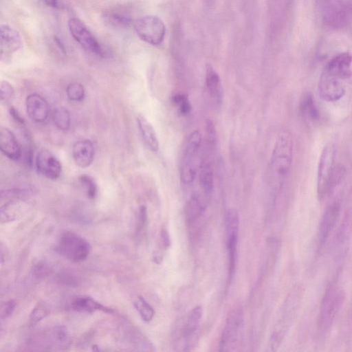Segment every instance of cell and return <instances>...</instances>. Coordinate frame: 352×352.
<instances>
[{
    "mask_svg": "<svg viewBox=\"0 0 352 352\" xmlns=\"http://www.w3.org/2000/svg\"><path fill=\"white\" fill-rule=\"evenodd\" d=\"M293 147L291 133L287 130L280 131L275 141L270 163V180L276 191L281 188L289 172Z\"/></svg>",
    "mask_w": 352,
    "mask_h": 352,
    "instance_id": "6da1fadb",
    "label": "cell"
},
{
    "mask_svg": "<svg viewBox=\"0 0 352 352\" xmlns=\"http://www.w3.org/2000/svg\"><path fill=\"white\" fill-rule=\"evenodd\" d=\"M316 8L320 22L329 30L352 26V0H316Z\"/></svg>",
    "mask_w": 352,
    "mask_h": 352,
    "instance_id": "7a4b0ae2",
    "label": "cell"
},
{
    "mask_svg": "<svg viewBox=\"0 0 352 352\" xmlns=\"http://www.w3.org/2000/svg\"><path fill=\"white\" fill-rule=\"evenodd\" d=\"M302 298V289L299 286L295 287L286 298L272 330L268 351H276L281 344L296 317Z\"/></svg>",
    "mask_w": 352,
    "mask_h": 352,
    "instance_id": "3957f363",
    "label": "cell"
},
{
    "mask_svg": "<svg viewBox=\"0 0 352 352\" xmlns=\"http://www.w3.org/2000/svg\"><path fill=\"white\" fill-rule=\"evenodd\" d=\"M202 316L203 309L199 305L178 320L173 332V342L176 351H190L196 347L199 342Z\"/></svg>",
    "mask_w": 352,
    "mask_h": 352,
    "instance_id": "277c9868",
    "label": "cell"
},
{
    "mask_svg": "<svg viewBox=\"0 0 352 352\" xmlns=\"http://www.w3.org/2000/svg\"><path fill=\"white\" fill-rule=\"evenodd\" d=\"M336 146L327 144L320 155L317 172V192L320 199H324L339 182L343 174L341 167L336 165Z\"/></svg>",
    "mask_w": 352,
    "mask_h": 352,
    "instance_id": "5b68a950",
    "label": "cell"
},
{
    "mask_svg": "<svg viewBox=\"0 0 352 352\" xmlns=\"http://www.w3.org/2000/svg\"><path fill=\"white\" fill-rule=\"evenodd\" d=\"M345 298L344 292L336 283H330L323 295L317 320L318 334L325 336L331 329Z\"/></svg>",
    "mask_w": 352,
    "mask_h": 352,
    "instance_id": "8992f818",
    "label": "cell"
},
{
    "mask_svg": "<svg viewBox=\"0 0 352 352\" xmlns=\"http://www.w3.org/2000/svg\"><path fill=\"white\" fill-rule=\"evenodd\" d=\"M55 250L66 259L74 263H80L89 256L91 245L81 236L72 232H65L58 240Z\"/></svg>",
    "mask_w": 352,
    "mask_h": 352,
    "instance_id": "52a82bcc",
    "label": "cell"
},
{
    "mask_svg": "<svg viewBox=\"0 0 352 352\" xmlns=\"http://www.w3.org/2000/svg\"><path fill=\"white\" fill-rule=\"evenodd\" d=\"M243 330V314L241 309L230 311L223 327L219 341L220 351H238Z\"/></svg>",
    "mask_w": 352,
    "mask_h": 352,
    "instance_id": "ba28073f",
    "label": "cell"
},
{
    "mask_svg": "<svg viewBox=\"0 0 352 352\" xmlns=\"http://www.w3.org/2000/svg\"><path fill=\"white\" fill-rule=\"evenodd\" d=\"M133 27L138 37L150 45H160L164 38L165 25L156 16H141L133 21Z\"/></svg>",
    "mask_w": 352,
    "mask_h": 352,
    "instance_id": "9c48e42d",
    "label": "cell"
},
{
    "mask_svg": "<svg viewBox=\"0 0 352 352\" xmlns=\"http://www.w3.org/2000/svg\"><path fill=\"white\" fill-rule=\"evenodd\" d=\"M239 215L236 209H228L226 213V248L228 256L229 280L231 281L236 269Z\"/></svg>",
    "mask_w": 352,
    "mask_h": 352,
    "instance_id": "30bf717a",
    "label": "cell"
},
{
    "mask_svg": "<svg viewBox=\"0 0 352 352\" xmlns=\"http://www.w3.org/2000/svg\"><path fill=\"white\" fill-rule=\"evenodd\" d=\"M68 28L71 35L85 50L98 56L104 55L101 45L82 21L69 19Z\"/></svg>",
    "mask_w": 352,
    "mask_h": 352,
    "instance_id": "8fae6325",
    "label": "cell"
},
{
    "mask_svg": "<svg viewBox=\"0 0 352 352\" xmlns=\"http://www.w3.org/2000/svg\"><path fill=\"white\" fill-rule=\"evenodd\" d=\"M340 209L341 205L338 200L332 201L326 207L320 219L318 231V245L319 249L323 248L334 229L340 217Z\"/></svg>",
    "mask_w": 352,
    "mask_h": 352,
    "instance_id": "7c38bea8",
    "label": "cell"
},
{
    "mask_svg": "<svg viewBox=\"0 0 352 352\" xmlns=\"http://www.w3.org/2000/svg\"><path fill=\"white\" fill-rule=\"evenodd\" d=\"M318 90L320 97L327 102L337 101L345 94L343 80L324 71L320 75Z\"/></svg>",
    "mask_w": 352,
    "mask_h": 352,
    "instance_id": "4fadbf2b",
    "label": "cell"
},
{
    "mask_svg": "<svg viewBox=\"0 0 352 352\" xmlns=\"http://www.w3.org/2000/svg\"><path fill=\"white\" fill-rule=\"evenodd\" d=\"M35 166L38 173L47 179L55 180L62 172V166L58 159L50 151L43 148L35 157Z\"/></svg>",
    "mask_w": 352,
    "mask_h": 352,
    "instance_id": "5bb4252c",
    "label": "cell"
},
{
    "mask_svg": "<svg viewBox=\"0 0 352 352\" xmlns=\"http://www.w3.org/2000/svg\"><path fill=\"white\" fill-rule=\"evenodd\" d=\"M1 59L16 52L23 47V41L19 32L8 24H1Z\"/></svg>",
    "mask_w": 352,
    "mask_h": 352,
    "instance_id": "9a60e30c",
    "label": "cell"
},
{
    "mask_svg": "<svg viewBox=\"0 0 352 352\" xmlns=\"http://www.w3.org/2000/svg\"><path fill=\"white\" fill-rule=\"evenodd\" d=\"M324 72L341 80L352 76V54L342 52L333 56L327 64Z\"/></svg>",
    "mask_w": 352,
    "mask_h": 352,
    "instance_id": "2e32d148",
    "label": "cell"
},
{
    "mask_svg": "<svg viewBox=\"0 0 352 352\" xmlns=\"http://www.w3.org/2000/svg\"><path fill=\"white\" fill-rule=\"evenodd\" d=\"M25 109L28 116L34 122H43L50 113L47 101L40 94H29L25 98Z\"/></svg>",
    "mask_w": 352,
    "mask_h": 352,
    "instance_id": "e0dca14e",
    "label": "cell"
},
{
    "mask_svg": "<svg viewBox=\"0 0 352 352\" xmlns=\"http://www.w3.org/2000/svg\"><path fill=\"white\" fill-rule=\"evenodd\" d=\"M352 232V223L349 217H346L340 224L333 243V254L336 261L342 262L344 258Z\"/></svg>",
    "mask_w": 352,
    "mask_h": 352,
    "instance_id": "ac0fdd59",
    "label": "cell"
},
{
    "mask_svg": "<svg viewBox=\"0 0 352 352\" xmlns=\"http://www.w3.org/2000/svg\"><path fill=\"white\" fill-rule=\"evenodd\" d=\"M72 157L76 164L80 168L89 166L95 155V148L93 142L88 139L76 141L72 146Z\"/></svg>",
    "mask_w": 352,
    "mask_h": 352,
    "instance_id": "d6986e66",
    "label": "cell"
},
{
    "mask_svg": "<svg viewBox=\"0 0 352 352\" xmlns=\"http://www.w3.org/2000/svg\"><path fill=\"white\" fill-rule=\"evenodd\" d=\"M0 149L1 153L12 160L21 157L22 150L15 135L6 127L0 129Z\"/></svg>",
    "mask_w": 352,
    "mask_h": 352,
    "instance_id": "ffe728a7",
    "label": "cell"
},
{
    "mask_svg": "<svg viewBox=\"0 0 352 352\" xmlns=\"http://www.w3.org/2000/svg\"><path fill=\"white\" fill-rule=\"evenodd\" d=\"M206 85L210 96L217 104L221 105L223 100L221 80L218 73L210 65L206 67Z\"/></svg>",
    "mask_w": 352,
    "mask_h": 352,
    "instance_id": "44dd1931",
    "label": "cell"
},
{
    "mask_svg": "<svg viewBox=\"0 0 352 352\" xmlns=\"http://www.w3.org/2000/svg\"><path fill=\"white\" fill-rule=\"evenodd\" d=\"M137 122L142 139L148 148L153 152L157 151L159 149V142L153 125L142 116L138 117Z\"/></svg>",
    "mask_w": 352,
    "mask_h": 352,
    "instance_id": "7402d4cb",
    "label": "cell"
},
{
    "mask_svg": "<svg viewBox=\"0 0 352 352\" xmlns=\"http://www.w3.org/2000/svg\"><path fill=\"white\" fill-rule=\"evenodd\" d=\"M72 307L74 311L78 312L93 313L96 311H102L109 314L114 312L111 308L107 307L88 296H81L75 298L72 302Z\"/></svg>",
    "mask_w": 352,
    "mask_h": 352,
    "instance_id": "603a6c76",
    "label": "cell"
},
{
    "mask_svg": "<svg viewBox=\"0 0 352 352\" xmlns=\"http://www.w3.org/2000/svg\"><path fill=\"white\" fill-rule=\"evenodd\" d=\"M199 184L206 195H210L214 188V173L210 163L201 162L199 166Z\"/></svg>",
    "mask_w": 352,
    "mask_h": 352,
    "instance_id": "cb8c5ba5",
    "label": "cell"
},
{
    "mask_svg": "<svg viewBox=\"0 0 352 352\" xmlns=\"http://www.w3.org/2000/svg\"><path fill=\"white\" fill-rule=\"evenodd\" d=\"M103 18L110 25L117 28H127L132 23V19L128 14L118 11L106 12Z\"/></svg>",
    "mask_w": 352,
    "mask_h": 352,
    "instance_id": "d4e9b609",
    "label": "cell"
},
{
    "mask_svg": "<svg viewBox=\"0 0 352 352\" xmlns=\"http://www.w3.org/2000/svg\"><path fill=\"white\" fill-rule=\"evenodd\" d=\"M300 113L307 119L315 121L319 118V112L312 96L307 94L303 96L300 104Z\"/></svg>",
    "mask_w": 352,
    "mask_h": 352,
    "instance_id": "484cf974",
    "label": "cell"
},
{
    "mask_svg": "<svg viewBox=\"0 0 352 352\" xmlns=\"http://www.w3.org/2000/svg\"><path fill=\"white\" fill-rule=\"evenodd\" d=\"M205 206L197 195H192L186 207L188 221L191 223L197 219L204 211Z\"/></svg>",
    "mask_w": 352,
    "mask_h": 352,
    "instance_id": "4316f807",
    "label": "cell"
},
{
    "mask_svg": "<svg viewBox=\"0 0 352 352\" xmlns=\"http://www.w3.org/2000/svg\"><path fill=\"white\" fill-rule=\"evenodd\" d=\"M53 121L60 131H67L71 125V116L68 109L64 107H56L53 113Z\"/></svg>",
    "mask_w": 352,
    "mask_h": 352,
    "instance_id": "83f0119b",
    "label": "cell"
},
{
    "mask_svg": "<svg viewBox=\"0 0 352 352\" xmlns=\"http://www.w3.org/2000/svg\"><path fill=\"white\" fill-rule=\"evenodd\" d=\"M35 190L32 187H22L1 190V199H25L34 195Z\"/></svg>",
    "mask_w": 352,
    "mask_h": 352,
    "instance_id": "f1b7e54d",
    "label": "cell"
},
{
    "mask_svg": "<svg viewBox=\"0 0 352 352\" xmlns=\"http://www.w3.org/2000/svg\"><path fill=\"white\" fill-rule=\"evenodd\" d=\"M133 305L144 322H150L153 318L155 311L143 297H136Z\"/></svg>",
    "mask_w": 352,
    "mask_h": 352,
    "instance_id": "f546056e",
    "label": "cell"
},
{
    "mask_svg": "<svg viewBox=\"0 0 352 352\" xmlns=\"http://www.w3.org/2000/svg\"><path fill=\"white\" fill-rule=\"evenodd\" d=\"M172 102L180 115L185 116L190 113L192 106L188 96L185 94L177 93L174 94L172 97Z\"/></svg>",
    "mask_w": 352,
    "mask_h": 352,
    "instance_id": "4dcf8cb0",
    "label": "cell"
},
{
    "mask_svg": "<svg viewBox=\"0 0 352 352\" xmlns=\"http://www.w3.org/2000/svg\"><path fill=\"white\" fill-rule=\"evenodd\" d=\"M66 94L70 100L82 101L85 96L84 86L80 82H72L66 88Z\"/></svg>",
    "mask_w": 352,
    "mask_h": 352,
    "instance_id": "1f68e13d",
    "label": "cell"
},
{
    "mask_svg": "<svg viewBox=\"0 0 352 352\" xmlns=\"http://www.w3.org/2000/svg\"><path fill=\"white\" fill-rule=\"evenodd\" d=\"M78 179L84 186L87 197L91 199H95L98 195V186L94 178L87 175H82Z\"/></svg>",
    "mask_w": 352,
    "mask_h": 352,
    "instance_id": "d6a6232c",
    "label": "cell"
},
{
    "mask_svg": "<svg viewBox=\"0 0 352 352\" xmlns=\"http://www.w3.org/2000/svg\"><path fill=\"white\" fill-rule=\"evenodd\" d=\"M49 314V310L46 306L42 303H38L32 309L30 322L31 324H34L43 320Z\"/></svg>",
    "mask_w": 352,
    "mask_h": 352,
    "instance_id": "836d02e7",
    "label": "cell"
},
{
    "mask_svg": "<svg viewBox=\"0 0 352 352\" xmlns=\"http://www.w3.org/2000/svg\"><path fill=\"white\" fill-rule=\"evenodd\" d=\"M1 100L10 102L14 97V89L12 85L6 80H2L0 85Z\"/></svg>",
    "mask_w": 352,
    "mask_h": 352,
    "instance_id": "e575fe53",
    "label": "cell"
},
{
    "mask_svg": "<svg viewBox=\"0 0 352 352\" xmlns=\"http://www.w3.org/2000/svg\"><path fill=\"white\" fill-rule=\"evenodd\" d=\"M52 271L51 267L45 262H39L32 267V272L37 278H44L48 276Z\"/></svg>",
    "mask_w": 352,
    "mask_h": 352,
    "instance_id": "d590c367",
    "label": "cell"
},
{
    "mask_svg": "<svg viewBox=\"0 0 352 352\" xmlns=\"http://www.w3.org/2000/svg\"><path fill=\"white\" fill-rule=\"evenodd\" d=\"M206 131L210 144L214 146L217 143V131L215 126L211 120H208L206 121Z\"/></svg>",
    "mask_w": 352,
    "mask_h": 352,
    "instance_id": "8d00e7d4",
    "label": "cell"
},
{
    "mask_svg": "<svg viewBox=\"0 0 352 352\" xmlns=\"http://www.w3.org/2000/svg\"><path fill=\"white\" fill-rule=\"evenodd\" d=\"M147 221V210L144 205L140 206L138 212L137 232L140 233L146 225Z\"/></svg>",
    "mask_w": 352,
    "mask_h": 352,
    "instance_id": "74e56055",
    "label": "cell"
},
{
    "mask_svg": "<svg viewBox=\"0 0 352 352\" xmlns=\"http://www.w3.org/2000/svg\"><path fill=\"white\" fill-rule=\"evenodd\" d=\"M16 302L13 300H10L2 305L1 309V319L3 320L10 316L14 310Z\"/></svg>",
    "mask_w": 352,
    "mask_h": 352,
    "instance_id": "f35d334b",
    "label": "cell"
},
{
    "mask_svg": "<svg viewBox=\"0 0 352 352\" xmlns=\"http://www.w3.org/2000/svg\"><path fill=\"white\" fill-rule=\"evenodd\" d=\"M59 280L66 285H75L77 284V280L73 274L68 273H63L59 275Z\"/></svg>",
    "mask_w": 352,
    "mask_h": 352,
    "instance_id": "ab89813d",
    "label": "cell"
},
{
    "mask_svg": "<svg viewBox=\"0 0 352 352\" xmlns=\"http://www.w3.org/2000/svg\"><path fill=\"white\" fill-rule=\"evenodd\" d=\"M9 113L12 119L19 124H24L25 121L23 117L20 115L18 111L13 107H10L9 109Z\"/></svg>",
    "mask_w": 352,
    "mask_h": 352,
    "instance_id": "60d3db41",
    "label": "cell"
},
{
    "mask_svg": "<svg viewBox=\"0 0 352 352\" xmlns=\"http://www.w3.org/2000/svg\"><path fill=\"white\" fill-rule=\"evenodd\" d=\"M161 241L165 248H168L170 245V239L166 228H162L160 234Z\"/></svg>",
    "mask_w": 352,
    "mask_h": 352,
    "instance_id": "b9f144b4",
    "label": "cell"
},
{
    "mask_svg": "<svg viewBox=\"0 0 352 352\" xmlns=\"http://www.w3.org/2000/svg\"><path fill=\"white\" fill-rule=\"evenodd\" d=\"M45 3L50 7L57 8L58 6V0H44Z\"/></svg>",
    "mask_w": 352,
    "mask_h": 352,
    "instance_id": "7bdbcfd3",
    "label": "cell"
}]
</instances>
